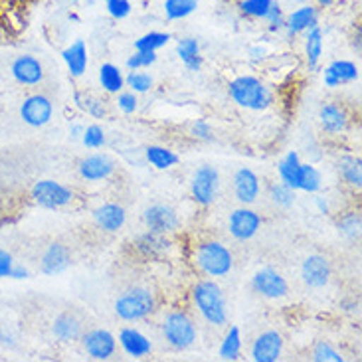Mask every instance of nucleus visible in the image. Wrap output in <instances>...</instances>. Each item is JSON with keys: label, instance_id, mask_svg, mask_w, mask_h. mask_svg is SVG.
Listing matches in <instances>:
<instances>
[{"label": "nucleus", "instance_id": "1", "mask_svg": "<svg viewBox=\"0 0 362 362\" xmlns=\"http://www.w3.org/2000/svg\"><path fill=\"white\" fill-rule=\"evenodd\" d=\"M190 299L206 325L222 329L228 325V299L218 279H200L190 289Z\"/></svg>", "mask_w": 362, "mask_h": 362}, {"label": "nucleus", "instance_id": "2", "mask_svg": "<svg viewBox=\"0 0 362 362\" xmlns=\"http://www.w3.org/2000/svg\"><path fill=\"white\" fill-rule=\"evenodd\" d=\"M228 95L238 107L247 111H267L274 105V89L254 74H242L228 81Z\"/></svg>", "mask_w": 362, "mask_h": 362}, {"label": "nucleus", "instance_id": "3", "mask_svg": "<svg viewBox=\"0 0 362 362\" xmlns=\"http://www.w3.org/2000/svg\"><path fill=\"white\" fill-rule=\"evenodd\" d=\"M192 264L204 277L224 279L234 269V254L220 240H202L194 245Z\"/></svg>", "mask_w": 362, "mask_h": 362}, {"label": "nucleus", "instance_id": "4", "mask_svg": "<svg viewBox=\"0 0 362 362\" xmlns=\"http://www.w3.org/2000/svg\"><path fill=\"white\" fill-rule=\"evenodd\" d=\"M157 307V297L153 293V289L135 285L117 295L113 303V311L123 323H141V321H147L148 317H153Z\"/></svg>", "mask_w": 362, "mask_h": 362}, {"label": "nucleus", "instance_id": "5", "mask_svg": "<svg viewBox=\"0 0 362 362\" xmlns=\"http://www.w3.org/2000/svg\"><path fill=\"white\" fill-rule=\"evenodd\" d=\"M160 334L173 351L185 353L198 341V325L188 311L173 309L160 321Z\"/></svg>", "mask_w": 362, "mask_h": 362}, {"label": "nucleus", "instance_id": "6", "mask_svg": "<svg viewBox=\"0 0 362 362\" xmlns=\"http://www.w3.org/2000/svg\"><path fill=\"white\" fill-rule=\"evenodd\" d=\"M30 198L42 210L56 212V210H62V208H68L69 204H74L76 192L69 186L62 185L54 178H42L30 188Z\"/></svg>", "mask_w": 362, "mask_h": 362}, {"label": "nucleus", "instance_id": "7", "mask_svg": "<svg viewBox=\"0 0 362 362\" xmlns=\"http://www.w3.org/2000/svg\"><path fill=\"white\" fill-rule=\"evenodd\" d=\"M222 188L220 170L214 165H200L190 178V198L202 208L216 204Z\"/></svg>", "mask_w": 362, "mask_h": 362}, {"label": "nucleus", "instance_id": "8", "mask_svg": "<svg viewBox=\"0 0 362 362\" xmlns=\"http://www.w3.org/2000/svg\"><path fill=\"white\" fill-rule=\"evenodd\" d=\"M264 226L262 214L254 210L252 206H238L228 214V234L234 238L235 242H250L259 234Z\"/></svg>", "mask_w": 362, "mask_h": 362}, {"label": "nucleus", "instance_id": "9", "mask_svg": "<svg viewBox=\"0 0 362 362\" xmlns=\"http://www.w3.org/2000/svg\"><path fill=\"white\" fill-rule=\"evenodd\" d=\"M79 343L91 361H111L119 351L117 337L109 329H89L81 334Z\"/></svg>", "mask_w": 362, "mask_h": 362}, {"label": "nucleus", "instance_id": "10", "mask_svg": "<svg viewBox=\"0 0 362 362\" xmlns=\"http://www.w3.org/2000/svg\"><path fill=\"white\" fill-rule=\"evenodd\" d=\"M299 275L305 287L309 289H325L333 279L331 259L323 254H311L305 257L299 267Z\"/></svg>", "mask_w": 362, "mask_h": 362}, {"label": "nucleus", "instance_id": "11", "mask_svg": "<svg viewBox=\"0 0 362 362\" xmlns=\"http://www.w3.org/2000/svg\"><path fill=\"white\" fill-rule=\"evenodd\" d=\"M54 117V103L46 93H30L20 103V119L32 129H42Z\"/></svg>", "mask_w": 362, "mask_h": 362}, {"label": "nucleus", "instance_id": "12", "mask_svg": "<svg viewBox=\"0 0 362 362\" xmlns=\"http://www.w3.org/2000/svg\"><path fill=\"white\" fill-rule=\"evenodd\" d=\"M252 289L264 299L269 301H279L289 295V284L284 275L274 267H262L257 269L252 277Z\"/></svg>", "mask_w": 362, "mask_h": 362}, {"label": "nucleus", "instance_id": "13", "mask_svg": "<svg viewBox=\"0 0 362 362\" xmlns=\"http://www.w3.org/2000/svg\"><path fill=\"white\" fill-rule=\"evenodd\" d=\"M143 224L151 232L173 235L180 230V216L168 204H151L143 210Z\"/></svg>", "mask_w": 362, "mask_h": 362}, {"label": "nucleus", "instance_id": "14", "mask_svg": "<svg viewBox=\"0 0 362 362\" xmlns=\"http://www.w3.org/2000/svg\"><path fill=\"white\" fill-rule=\"evenodd\" d=\"M117 173V160L105 153H93L79 160L78 175L86 182H105L115 177Z\"/></svg>", "mask_w": 362, "mask_h": 362}, {"label": "nucleus", "instance_id": "15", "mask_svg": "<svg viewBox=\"0 0 362 362\" xmlns=\"http://www.w3.org/2000/svg\"><path fill=\"white\" fill-rule=\"evenodd\" d=\"M10 74H12V79L22 88H38L46 78L44 64L32 54H22L12 59Z\"/></svg>", "mask_w": 362, "mask_h": 362}, {"label": "nucleus", "instance_id": "16", "mask_svg": "<svg viewBox=\"0 0 362 362\" xmlns=\"http://www.w3.org/2000/svg\"><path fill=\"white\" fill-rule=\"evenodd\" d=\"M319 10L321 8H317L315 4H301L291 12H287L284 24L285 36L289 40H295L303 36L305 32H309L315 26H319V22H321V12Z\"/></svg>", "mask_w": 362, "mask_h": 362}, {"label": "nucleus", "instance_id": "17", "mask_svg": "<svg viewBox=\"0 0 362 362\" xmlns=\"http://www.w3.org/2000/svg\"><path fill=\"white\" fill-rule=\"evenodd\" d=\"M319 127L329 137H341L351 127V115L339 101H327L319 109Z\"/></svg>", "mask_w": 362, "mask_h": 362}, {"label": "nucleus", "instance_id": "18", "mask_svg": "<svg viewBox=\"0 0 362 362\" xmlns=\"http://www.w3.org/2000/svg\"><path fill=\"white\" fill-rule=\"evenodd\" d=\"M285 349V341L279 331L269 329L259 333L252 343L250 349V358L254 362H277L281 361Z\"/></svg>", "mask_w": 362, "mask_h": 362}, {"label": "nucleus", "instance_id": "19", "mask_svg": "<svg viewBox=\"0 0 362 362\" xmlns=\"http://www.w3.org/2000/svg\"><path fill=\"white\" fill-rule=\"evenodd\" d=\"M235 200L242 206H254L262 196V180L257 173L247 167H240L232 177Z\"/></svg>", "mask_w": 362, "mask_h": 362}, {"label": "nucleus", "instance_id": "20", "mask_svg": "<svg viewBox=\"0 0 362 362\" xmlns=\"http://www.w3.org/2000/svg\"><path fill=\"white\" fill-rule=\"evenodd\" d=\"M117 343L121 346V351L125 353L129 358H135V361H143L153 353L155 344L151 341V337L145 334L137 327H123L119 331Z\"/></svg>", "mask_w": 362, "mask_h": 362}, {"label": "nucleus", "instance_id": "21", "mask_svg": "<svg viewBox=\"0 0 362 362\" xmlns=\"http://www.w3.org/2000/svg\"><path fill=\"white\" fill-rule=\"evenodd\" d=\"M93 224L105 234H117L127 224V210L119 202H103L91 212Z\"/></svg>", "mask_w": 362, "mask_h": 362}, {"label": "nucleus", "instance_id": "22", "mask_svg": "<svg viewBox=\"0 0 362 362\" xmlns=\"http://www.w3.org/2000/svg\"><path fill=\"white\" fill-rule=\"evenodd\" d=\"M69 265H71V252L62 242H49L40 255V272L48 277L68 272Z\"/></svg>", "mask_w": 362, "mask_h": 362}, {"label": "nucleus", "instance_id": "23", "mask_svg": "<svg viewBox=\"0 0 362 362\" xmlns=\"http://www.w3.org/2000/svg\"><path fill=\"white\" fill-rule=\"evenodd\" d=\"M361 79V68L353 59H333L323 69L325 88L339 89Z\"/></svg>", "mask_w": 362, "mask_h": 362}, {"label": "nucleus", "instance_id": "24", "mask_svg": "<svg viewBox=\"0 0 362 362\" xmlns=\"http://www.w3.org/2000/svg\"><path fill=\"white\" fill-rule=\"evenodd\" d=\"M133 250H135L137 255H141L143 259H163L165 255L170 254L173 242H170L168 235L145 230L143 234H139L137 238L133 240Z\"/></svg>", "mask_w": 362, "mask_h": 362}, {"label": "nucleus", "instance_id": "25", "mask_svg": "<svg viewBox=\"0 0 362 362\" xmlns=\"http://www.w3.org/2000/svg\"><path fill=\"white\" fill-rule=\"evenodd\" d=\"M52 334L62 344L78 343L81 334H83V323H81L78 315L68 313V311L59 313L52 323Z\"/></svg>", "mask_w": 362, "mask_h": 362}, {"label": "nucleus", "instance_id": "26", "mask_svg": "<svg viewBox=\"0 0 362 362\" xmlns=\"http://www.w3.org/2000/svg\"><path fill=\"white\" fill-rule=\"evenodd\" d=\"M62 59L68 68L69 76L71 78H81L86 76L89 66V52H88V44L83 40H74L69 44L68 48H64L62 52Z\"/></svg>", "mask_w": 362, "mask_h": 362}, {"label": "nucleus", "instance_id": "27", "mask_svg": "<svg viewBox=\"0 0 362 362\" xmlns=\"http://www.w3.org/2000/svg\"><path fill=\"white\" fill-rule=\"evenodd\" d=\"M303 54L309 71H317L321 68V59L325 54V32L321 24L303 34Z\"/></svg>", "mask_w": 362, "mask_h": 362}, {"label": "nucleus", "instance_id": "28", "mask_svg": "<svg viewBox=\"0 0 362 362\" xmlns=\"http://www.w3.org/2000/svg\"><path fill=\"white\" fill-rule=\"evenodd\" d=\"M177 56L188 71H194L196 74V71H200V69H202L204 58H202V48H200V42H198V38L186 36V38L178 40Z\"/></svg>", "mask_w": 362, "mask_h": 362}, {"label": "nucleus", "instance_id": "29", "mask_svg": "<svg viewBox=\"0 0 362 362\" xmlns=\"http://www.w3.org/2000/svg\"><path fill=\"white\" fill-rule=\"evenodd\" d=\"M242 351H244V337H242V329L238 325H230L226 329L222 343L218 349V356L222 361L235 362L242 358Z\"/></svg>", "mask_w": 362, "mask_h": 362}, {"label": "nucleus", "instance_id": "30", "mask_svg": "<svg viewBox=\"0 0 362 362\" xmlns=\"http://www.w3.org/2000/svg\"><path fill=\"white\" fill-rule=\"evenodd\" d=\"M337 173L344 185L354 190L362 188V158L358 155H343L337 160Z\"/></svg>", "mask_w": 362, "mask_h": 362}, {"label": "nucleus", "instance_id": "31", "mask_svg": "<svg viewBox=\"0 0 362 362\" xmlns=\"http://www.w3.org/2000/svg\"><path fill=\"white\" fill-rule=\"evenodd\" d=\"M145 160L155 170H170L180 163V157L170 147L165 145H148L145 148Z\"/></svg>", "mask_w": 362, "mask_h": 362}, {"label": "nucleus", "instance_id": "32", "mask_svg": "<svg viewBox=\"0 0 362 362\" xmlns=\"http://www.w3.org/2000/svg\"><path fill=\"white\" fill-rule=\"evenodd\" d=\"M323 190V173L313 163H301L297 177V192L317 194Z\"/></svg>", "mask_w": 362, "mask_h": 362}, {"label": "nucleus", "instance_id": "33", "mask_svg": "<svg viewBox=\"0 0 362 362\" xmlns=\"http://www.w3.org/2000/svg\"><path fill=\"white\" fill-rule=\"evenodd\" d=\"M99 86L101 89L109 93V95H117L119 91H123L125 89V74H123V69L115 66V64H103L101 68H99Z\"/></svg>", "mask_w": 362, "mask_h": 362}, {"label": "nucleus", "instance_id": "34", "mask_svg": "<svg viewBox=\"0 0 362 362\" xmlns=\"http://www.w3.org/2000/svg\"><path fill=\"white\" fill-rule=\"evenodd\" d=\"M301 157L297 151H289L279 163H277V177L279 182H284L289 188H293L297 192V177H299V168H301Z\"/></svg>", "mask_w": 362, "mask_h": 362}, {"label": "nucleus", "instance_id": "35", "mask_svg": "<svg viewBox=\"0 0 362 362\" xmlns=\"http://www.w3.org/2000/svg\"><path fill=\"white\" fill-rule=\"evenodd\" d=\"M74 103H76V107L81 109L83 113H88L89 117H93V119L107 117V105H105V101L95 98V95H91V93H86V91H79V89H76V91H74Z\"/></svg>", "mask_w": 362, "mask_h": 362}, {"label": "nucleus", "instance_id": "36", "mask_svg": "<svg viewBox=\"0 0 362 362\" xmlns=\"http://www.w3.org/2000/svg\"><path fill=\"white\" fill-rule=\"evenodd\" d=\"M198 0H165L163 2V12L168 22H180L192 16L198 10Z\"/></svg>", "mask_w": 362, "mask_h": 362}, {"label": "nucleus", "instance_id": "37", "mask_svg": "<svg viewBox=\"0 0 362 362\" xmlns=\"http://www.w3.org/2000/svg\"><path fill=\"white\" fill-rule=\"evenodd\" d=\"M125 88L137 95H145L155 88V78L143 69H129V74L125 76Z\"/></svg>", "mask_w": 362, "mask_h": 362}, {"label": "nucleus", "instance_id": "38", "mask_svg": "<svg viewBox=\"0 0 362 362\" xmlns=\"http://www.w3.org/2000/svg\"><path fill=\"white\" fill-rule=\"evenodd\" d=\"M337 228H339V234L343 235V238H346L349 242H356V240L361 238V212H356V210L344 212V214L337 220Z\"/></svg>", "mask_w": 362, "mask_h": 362}, {"label": "nucleus", "instance_id": "39", "mask_svg": "<svg viewBox=\"0 0 362 362\" xmlns=\"http://www.w3.org/2000/svg\"><path fill=\"white\" fill-rule=\"evenodd\" d=\"M170 40H173V36H170L168 32L151 30L147 34H143L141 38H137V42H135V49H141V52H158V49L167 48Z\"/></svg>", "mask_w": 362, "mask_h": 362}, {"label": "nucleus", "instance_id": "40", "mask_svg": "<svg viewBox=\"0 0 362 362\" xmlns=\"http://www.w3.org/2000/svg\"><path fill=\"white\" fill-rule=\"evenodd\" d=\"M269 200H272V204L277 206V208H281V210H289V208H293L295 202H297V192H295L293 188H289L284 182H274V185L269 186Z\"/></svg>", "mask_w": 362, "mask_h": 362}, {"label": "nucleus", "instance_id": "41", "mask_svg": "<svg viewBox=\"0 0 362 362\" xmlns=\"http://www.w3.org/2000/svg\"><path fill=\"white\" fill-rule=\"evenodd\" d=\"M274 0H240L238 10L247 20H265Z\"/></svg>", "mask_w": 362, "mask_h": 362}, {"label": "nucleus", "instance_id": "42", "mask_svg": "<svg viewBox=\"0 0 362 362\" xmlns=\"http://www.w3.org/2000/svg\"><path fill=\"white\" fill-rule=\"evenodd\" d=\"M81 145L91 151H98L107 145V135H105V129L101 127L99 123H91L88 127L83 129V135H81Z\"/></svg>", "mask_w": 362, "mask_h": 362}, {"label": "nucleus", "instance_id": "43", "mask_svg": "<svg viewBox=\"0 0 362 362\" xmlns=\"http://www.w3.org/2000/svg\"><path fill=\"white\" fill-rule=\"evenodd\" d=\"M311 358L313 362H344L346 358L343 356V353L331 344L329 341H317L311 351Z\"/></svg>", "mask_w": 362, "mask_h": 362}, {"label": "nucleus", "instance_id": "44", "mask_svg": "<svg viewBox=\"0 0 362 362\" xmlns=\"http://www.w3.org/2000/svg\"><path fill=\"white\" fill-rule=\"evenodd\" d=\"M157 59V52H141V49H135L127 58L125 66H127V69H147L151 66H155Z\"/></svg>", "mask_w": 362, "mask_h": 362}, {"label": "nucleus", "instance_id": "45", "mask_svg": "<svg viewBox=\"0 0 362 362\" xmlns=\"http://www.w3.org/2000/svg\"><path fill=\"white\" fill-rule=\"evenodd\" d=\"M265 24H267V32H272V34H279V32H284V24H285V12L284 6L274 0V4H272V8L267 12V16L264 20Z\"/></svg>", "mask_w": 362, "mask_h": 362}, {"label": "nucleus", "instance_id": "46", "mask_svg": "<svg viewBox=\"0 0 362 362\" xmlns=\"http://www.w3.org/2000/svg\"><path fill=\"white\" fill-rule=\"evenodd\" d=\"M115 105H117V109L123 115H133V113H137L139 109V95L133 93V91H129V89H123V91L117 93Z\"/></svg>", "mask_w": 362, "mask_h": 362}, {"label": "nucleus", "instance_id": "47", "mask_svg": "<svg viewBox=\"0 0 362 362\" xmlns=\"http://www.w3.org/2000/svg\"><path fill=\"white\" fill-rule=\"evenodd\" d=\"M105 10L113 20H125L133 12L131 0H105Z\"/></svg>", "mask_w": 362, "mask_h": 362}, {"label": "nucleus", "instance_id": "48", "mask_svg": "<svg viewBox=\"0 0 362 362\" xmlns=\"http://www.w3.org/2000/svg\"><path fill=\"white\" fill-rule=\"evenodd\" d=\"M190 135L200 143H212L214 141V127L206 119H196L194 123L190 125Z\"/></svg>", "mask_w": 362, "mask_h": 362}, {"label": "nucleus", "instance_id": "49", "mask_svg": "<svg viewBox=\"0 0 362 362\" xmlns=\"http://www.w3.org/2000/svg\"><path fill=\"white\" fill-rule=\"evenodd\" d=\"M14 257L10 252L2 250L0 247V279H8L10 274H12V267H14Z\"/></svg>", "mask_w": 362, "mask_h": 362}, {"label": "nucleus", "instance_id": "50", "mask_svg": "<svg viewBox=\"0 0 362 362\" xmlns=\"http://www.w3.org/2000/svg\"><path fill=\"white\" fill-rule=\"evenodd\" d=\"M313 196H315L313 204H315V208H317V212L323 216L331 214V198H329V196L321 194V192H317V194H313Z\"/></svg>", "mask_w": 362, "mask_h": 362}, {"label": "nucleus", "instance_id": "51", "mask_svg": "<svg viewBox=\"0 0 362 362\" xmlns=\"http://www.w3.org/2000/svg\"><path fill=\"white\" fill-rule=\"evenodd\" d=\"M30 277V269L26 265L14 264L12 267V274H10V279H28Z\"/></svg>", "mask_w": 362, "mask_h": 362}, {"label": "nucleus", "instance_id": "52", "mask_svg": "<svg viewBox=\"0 0 362 362\" xmlns=\"http://www.w3.org/2000/svg\"><path fill=\"white\" fill-rule=\"evenodd\" d=\"M265 56H267V49H265L262 44H257V46H252V48H250V58L255 59V62H262Z\"/></svg>", "mask_w": 362, "mask_h": 362}, {"label": "nucleus", "instance_id": "53", "mask_svg": "<svg viewBox=\"0 0 362 362\" xmlns=\"http://www.w3.org/2000/svg\"><path fill=\"white\" fill-rule=\"evenodd\" d=\"M0 344H4V346H14V337L10 333L8 329H4V327H0Z\"/></svg>", "mask_w": 362, "mask_h": 362}, {"label": "nucleus", "instance_id": "54", "mask_svg": "<svg viewBox=\"0 0 362 362\" xmlns=\"http://www.w3.org/2000/svg\"><path fill=\"white\" fill-rule=\"evenodd\" d=\"M83 129H86V125H83V123H71V125H69V137L79 141V139H81V135H83Z\"/></svg>", "mask_w": 362, "mask_h": 362}, {"label": "nucleus", "instance_id": "55", "mask_svg": "<svg viewBox=\"0 0 362 362\" xmlns=\"http://www.w3.org/2000/svg\"><path fill=\"white\" fill-rule=\"evenodd\" d=\"M362 30L361 26H356V30H354V36H353V49L356 52V54H361L362 52Z\"/></svg>", "mask_w": 362, "mask_h": 362}, {"label": "nucleus", "instance_id": "56", "mask_svg": "<svg viewBox=\"0 0 362 362\" xmlns=\"http://www.w3.org/2000/svg\"><path fill=\"white\" fill-rule=\"evenodd\" d=\"M339 307H341L343 311H346V313H353V311H356L358 303H356V301H343Z\"/></svg>", "mask_w": 362, "mask_h": 362}, {"label": "nucleus", "instance_id": "57", "mask_svg": "<svg viewBox=\"0 0 362 362\" xmlns=\"http://www.w3.org/2000/svg\"><path fill=\"white\" fill-rule=\"evenodd\" d=\"M337 0H315V6L317 8H331Z\"/></svg>", "mask_w": 362, "mask_h": 362}, {"label": "nucleus", "instance_id": "58", "mask_svg": "<svg viewBox=\"0 0 362 362\" xmlns=\"http://www.w3.org/2000/svg\"><path fill=\"white\" fill-rule=\"evenodd\" d=\"M4 208H6V202H4V198L0 194V218L4 216Z\"/></svg>", "mask_w": 362, "mask_h": 362}, {"label": "nucleus", "instance_id": "59", "mask_svg": "<svg viewBox=\"0 0 362 362\" xmlns=\"http://www.w3.org/2000/svg\"><path fill=\"white\" fill-rule=\"evenodd\" d=\"M71 2H79V0H71Z\"/></svg>", "mask_w": 362, "mask_h": 362}]
</instances>
